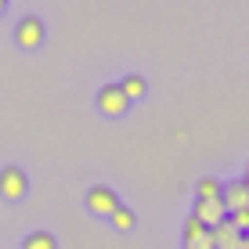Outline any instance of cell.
Returning a JSON list of instances; mask_svg holds the SVG:
<instances>
[{"label": "cell", "instance_id": "6da1fadb", "mask_svg": "<svg viewBox=\"0 0 249 249\" xmlns=\"http://www.w3.org/2000/svg\"><path fill=\"white\" fill-rule=\"evenodd\" d=\"M25 192H29V177H25L22 166H4L0 170V195H4L7 202L25 199Z\"/></svg>", "mask_w": 249, "mask_h": 249}, {"label": "cell", "instance_id": "7a4b0ae2", "mask_svg": "<svg viewBox=\"0 0 249 249\" xmlns=\"http://www.w3.org/2000/svg\"><path fill=\"white\" fill-rule=\"evenodd\" d=\"M119 206H123V202H119V195L108 184H94L87 192V210L94 213V217H112Z\"/></svg>", "mask_w": 249, "mask_h": 249}, {"label": "cell", "instance_id": "3957f363", "mask_svg": "<svg viewBox=\"0 0 249 249\" xmlns=\"http://www.w3.org/2000/svg\"><path fill=\"white\" fill-rule=\"evenodd\" d=\"M130 108V101H126V94L119 90V83H105V87L98 90V112L108 116V119H119Z\"/></svg>", "mask_w": 249, "mask_h": 249}, {"label": "cell", "instance_id": "277c9868", "mask_svg": "<svg viewBox=\"0 0 249 249\" xmlns=\"http://www.w3.org/2000/svg\"><path fill=\"white\" fill-rule=\"evenodd\" d=\"M15 44H18L22 51H36L40 44H44V22H40L36 15L18 18V25H15Z\"/></svg>", "mask_w": 249, "mask_h": 249}, {"label": "cell", "instance_id": "5b68a950", "mask_svg": "<svg viewBox=\"0 0 249 249\" xmlns=\"http://www.w3.org/2000/svg\"><path fill=\"white\" fill-rule=\"evenodd\" d=\"M192 217L199 220L202 228H217V224H224V220H228V210H224V202H220V199H195Z\"/></svg>", "mask_w": 249, "mask_h": 249}, {"label": "cell", "instance_id": "8992f818", "mask_svg": "<svg viewBox=\"0 0 249 249\" xmlns=\"http://www.w3.org/2000/svg\"><path fill=\"white\" fill-rule=\"evenodd\" d=\"M220 202H224V210H246L249 206V188L242 177H235V181H224V192H220Z\"/></svg>", "mask_w": 249, "mask_h": 249}, {"label": "cell", "instance_id": "52a82bcc", "mask_svg": "<svg viewBox=\"0 0 249 249\" xmlns=\"http://www.w3.org/2000/svg\"><path fill=\"white\" fill-rule=\"evenodd\" d=\"M184 249H217V246H213L210 228H202L195 217L184 220Z\"/></svg>", "mask_w": 249, "mask_h": 249}, {"label": "cell", "instance_id": "ba28073f", "mask_svg": "<svg viewBox=\"0 0 249 249\" xmlns=\"http://www.w3.org/2000/svg\"><path fill=\"white\" fill-rule=\"evenodd\" d=\"M210 235H213V246H217V249H238V246H242V231L231 228L228 220L217 224V228H210Z\"/></svg>", "mask_w": 249, "mask_h": 249}, {"label": "cell", "instance_id": "9c48e42d", "mask_svg": "<svg viewBox=\"0 0 249 249\" xmlns=\"http://www.w3.org/2000/svg\"><path fill=\"white\" fill-rule=\"evenodd\" d=\"M119 90L126 94V101H137V98H144V94H148V83H144V76L130 72V76H123V80H119Z\"/></svg>", "mask_w": 249, "mask_h": 249}, {"label": "cell", "instance_id": "30bf717a", "mask_svg": "<svg viewBox=\"0 0 249 249\" xmlns=\"http://www.w3.org/2000/svg\"><path fill=\"white\" fill-rule=\"evenodd\" d=\"M22 249H58V238L51 231H33L22 238Z\"/></svg>", "mask_w": 249, "mask_h": 249}, {"label": "cell", "instance_id": "8fae6325", "mask_svg": "<svg viewBox=\"0 0 249 249\" xmlns=\"http://www.w3.org/2000/svg\"><path fill=\"white\" fill-rule=\"evenodd\" d=\"M220 192H224V181H217V177L195 181V199H220Z\"/></svg>", "mask_w": 249, "mask_h": 249}, {"label": "cell", "instance_id": "7c38bea8", "mask_svg": "<svg viewBox=\"0 0 249 249\" xmlns=\"http://www.w3.org/2000/svg\"><path fill=\"white\" fill-rule=\"evenodd\" d=\"M134 220H137V217H134L130 206H119V210L112 213V224H116L119 231H130V228H134Z\"/></svg>", "mask_w": 249, "mask_h": 249}, {"label": "cell", "instance_id": "4fadbf2b", "mask_svg": "<svg viewBox=\"0 0 249 249\" xmlns=\"http://www.w3.org/2000/svg\"><path fill=\"white\" fill-rule=\"evenodd\" d=\"M228 224L238 228V231L246 235V231H249V206H246V210H231V213H228Z\"/></svg>", "mask_w": 249, "mask_h": 249}, {"label": "cell", "instance_id": "5bb4252c", "mask_svg": "<svg viewBox=\"0 0 249 249\" xmlns=\"http://www.w3.org/2000/svg\"><path fill=\"white\" fill-rule=\"evenodd\" d=\"M242 181H246V188H249V166H246V174H242Z\"/></svg>", "mask_w": 249, "mask_h": 249}, {"label": "cell", "instance_id": "9a60e30c", "mask_svg": "<svg viewBox=\"0 0 249 249\" xmlns=\"http://www.w3.org/2000/svg\"><path fill=\"white\" fill-rule=\"evenodd\" d=\"M4 7H7V0H0V15H4Z\"/></svg>", "mask_w": 249, "mask_h": 249}]
</instances>
